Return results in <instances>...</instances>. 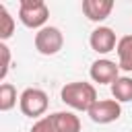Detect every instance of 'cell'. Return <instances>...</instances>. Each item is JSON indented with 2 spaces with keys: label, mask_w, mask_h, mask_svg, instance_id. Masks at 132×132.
Here are the masks:
<instances>
[{
  "label": "cell",
  "mask_w": 132,
  "mask_h": 132,
  "mask_svg": "<svg viewBox=\"0 0 132 132\" xmlns=\"http://www.w3.org/2000/svg\"><path fill=\"white\" fill-rule=\"evenodd\" d=\"M14 33V19L8 12V8L4 4H0V41L6 43V39H10Z\"/></svg>",
  "instance_id": "obj_12"
},
{
  "label": "cell",
  "mask_w": 132,
  "mask_h": 132,
  "mask_svg": "<svg viewBox=\"0 0 132 132\" xmlns=\"http://www.w3.org/2000/svg\"><path fill=\"white\" fill-rule=\"evenodd\" d=\"M35 50L41 54V56H56L62 45H64V35L58 27H52V25H45L43 29H39L35 33Z\"/></svg>",
  "instance_id": "obj_4"
},
{
  "label": "cell",
  "mask_w": 132,
  "mask_h": 132,
  "mask_svg": "<svg viewBox=\"0 0 132 132\" xmlns=\"http://www.w3.org/2000/svg\"><path fill=\"white\" fill-rule=\"evenodd\" d=\"M87 113L95 124H111V122L120 120L122 103H118L116 99H97V103Z\"/></svg>",
  "instance_id": "obj_5"
},
{
  "label": "cell",
  "mask_w": 132,
  "mask_h": 132,
  "mask_svg": "<svg viewBox=\"0 0 132 132\" xmlns=\"http://www.w3.org/2000/svg\"><path fill=\"white\" fill-rule=\"evenodd\" d=\"M16 105V89L10 82L0 85V111H10Z\"/></svg>",
  "instance_id": "obj_13"
},
{
  "label": "cell",
  "mask_w": 132,
  "mask_h": 132,
  "mask_svg": "<svg viewBox=\"0 0 132 132\" xmlns=\"http://www.w3.org/2000/svg\"><path fill=\"white\" fill-rule=\"evenodd\" d=\"M109 87H111V95L118 103L132 101V76H120Z\"/></svg>",
  "instance_id": "obj_11"
},
{
  "label": "cell",
  "mask_w": 132,
  "mask_h": 132,
  "mask_svg": "<svg viewBox=\"0 0 132 132\" xmlns=\"http://www.w3.org/2000/svg\"><path fill=\"white\" fill-rule=\"evenodd\" d=\"M47 105H50V99H47V93L43 89H35V87H29L25 89L21 95H19V107L25 116L29 118H39L47 111Z\"/></svg>",
  "instance_id": "obj_3"
},
{
  "label": "cell",
  "mask_w": 132,
  "mask_h": 132,
  "mask_svg": "<svg viewBox=\"0 0 132 132\" xmlns=\"http://www.w3.org/2000/svg\"><path fill=\"white\" fill-rule=\"evenodd\" d=\"M0 80H4L6 78V74H8V68H10V47L4 43V41H0Z\"/></svg>",
  "instance_id": "obj_14"
},
{
  "label": "cell",
  "mask_w": 132,
  "mask_h": 132,
  "mask_svg": "<svg viewBox=\"0 0 132 132\" xmlns=\"http://www.w3.org/2000/svg\"><path fill=\"white\" fill-rule=\"evenodd\" d=\"M56 132H80V120L72 111H56L52 113Z\"/></svg>",
  "instance_id": "obj_9"
},
{
  "label": "cell",
  "mask_w": 132,
  "mask_h": 132,
  "mask_svg": "<svg viewBox=\"0 0 132 132\" xmlns=\"http://www.w3.org/2000/svg\"><path fill=\"white\" fill-rule=\"evenodd\" d=\"M89 76L93 78V82L99 85H111L116 78H120V66L107 58H99L91 64L89 68Z\"/></svg>",
  "instance_id": "obj_7"
},
{
  "label": "cell",
  "mask_w": 132,
  "mask_h": 132,
  "mask_svg": "<svg viewBox=\"0 0 132 132\" xmlns=\"http://www.w3.org/2000/svg\"><path fill=\"white\" fill-rule=\"evenodd\" d=\"M118 41L120 39L116 37L113 29L111 27H105V25H99L89 35V45L97 54H109V52H113L118 47Z\"/></svg>",
  "instance_id": "obj_6"
},
{
  "label": "cell",
  "mask_w": 132,
  "mask_h": 132,
  "mask_svg": "<svg viewBox=\"0 0 132 132\" xmlns=\"http://www.w3.org/2000/svg\"><path fill=\"white\" fill-rule=\"evenodd\" d=\"M31 132H56V126H54L52 116H43V118H39V120L31 126Z\"/></svg>",
  "instance_id": "obj_15"
},
{
  "label": "cell",
  "mask_w": 132,
  "mask_h": 132,
  "mask_svg": "<svg viewBox=\"0 0 132 132\" xmlns=\"http://www.w3.org/2000/svg\"><path fill=\"white\" fill-rule=\"evenodd\" d=\"M111 10H113V2L111 0H82V12L93 23L105 21L111 14Z\"/></svg>",
  "instance_id": "obj_8"
},
{
  "label": "cell",
  "mask_w": 132,
  "mask_h": 132,
  "mask_svg": "<svg viewBox=\"0 0 132 132\" xmlns=\"http://www.w3.org/2000/svg\"><path fill=\"white\" fill-rule=\"evenodd\" d=\"M118 66L124 72H132V35H124L118 41Z\"/></svg>",
  "instance_id": "obj_10"
},
{
  "label": "cell",
  "mask_w": 132,
  "mask_h": 132,
  "mask_svg": "<svg viewBox=\"0 0 132 132\" xmlns=\"http://www.w3.org/2000/svg\"><path fill=\"white\" fill-rule=\"evenodd\" d=\"M60 99L76 111H89L97 103V89L85 80L66 82L60 91Z\"/></svg>",
  "instance_id": "obj_1"
},
{
  "label": "cell",
  "mask_w": 132,
  "mask_h": 132,
  "mask_svg": "<svg viewBox=\"0 0 132 132\" xmlns=\"http://www.w3.org/2000/svg\"><path fill=\"white\" fill-rule=\"evenodd\" d=\"M50 19V8L43 0H21L19 2V21L29 29H43Z\"/></svg>",
  "instance_id": "obj_2"
}]
</instances>
